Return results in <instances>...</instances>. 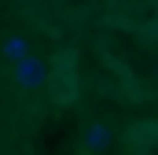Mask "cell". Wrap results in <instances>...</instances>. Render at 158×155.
<instances>
[{
    "label": "cell",
    "instance_id": "3",
    "mask_svg": "<svg viewBox=\"0 0 158 155\" xmlns=\"http://www.w3.org/2000/svg\"><path fill=\"white\" fill-rule=\"evenodd\" d=\"M107 144H110V129L107 126H88L85 129V148L88 152H103Z\"/></svg>",
    "mask_w": 158,
    "mask_h": 155
},
{
    "label": "cell",
    "instance_id": "2",
    "mask_svg": "<svg viewBox=\"0 0 158 155\" xmlns=\"http://www.w3.org/2000/svg\"><path fill=\"white\" fill-rule=\"evenodd\" d=\"M0 52H4L11 63H19V59H26V55H30V41L22 37V33H11V37L4 41V48H0Z\"/></svg>",
    "mask_w": 158,
    "mask_h": 155
},
{
    "label": "cell",
    "instance_id": "1",
    "mask_svg": "<svg viewBox=\"0 0 158 155\" xmlns=\"http://www.w3.org/2000/svg\"><path fill=\"white\" fill-rule=\"evenodd\" d=\"M11 78H15V85L22 92H37V89L48 85V70H44V63H40L37 55H26V59L11 63Z\"/></svg>",
    "mask_w": 158,
    "mask_h": 155
}]
</instances>
